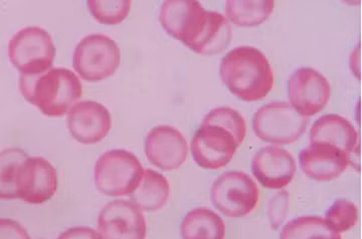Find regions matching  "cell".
<instances>
[{"label": "cell", "mask_w": 362, "mask_h": 239, "mask_svg": "<svg viewBox=\"0 0 362 239\" xmlns=\"http://www.w3.org/2000/svg\"><path fill=\"white\" fill-rule=\"evenodd\" d=\"M275 2L272 0H228L225 2L226 21L239 26H257L270 18Z\"/></svg>", "instance_id": "ffe728a7"}, {"label": "cell", "mask_w": 362, "mask_h": 239, "mask_svg": "<svg viewBox=\"0 0 362 239\" xmlns=\"http://www.w3.org/2000/svg\"><path fill=\"white\" fill-rule=\"evenodd\" d=\"M87 4L93 18L98 23L108 25L122 23L131 8L129 0H89Z\"/></svg>", "instance_id": "cb8c5ba5"}, {"label": "cell", "mask_w": 362, "mask_h": 239, "mask_svg": "<svg viewBox=\"0 0 362 239\" xmlns=\"http://www.w3.org/2000/svg\"><path fill=\"white\" fill-rule=\"evenodd\" d=\"M220 75L230 92L243 101H261L274 87L269 59L259 49L249 45L235 47L223 57Z\"/></svg>", "instance_id": "7a4b0ae2"}, {"label": "cell", "mask_w": 362, "mask_h": 239, "mask_svg": "<svg viewBox=\"0 0 362 239\" xmlns=\"http://www.w3.org/2000/svg\"><path fill=\"white\" fill-rule=\"evenodd\" d=\"M131 202L145 211H157L168 202L169 183L159 172L145 169L138 187L131 193Z\"/></svg>", "instance_id": "ac0fdd59"}, {"label": "cell", "mask_w": 362, "mask_h": 239, "mask_svg": "<svg viewBox=\"0 0 362 239\" xmlns=\"http://www.w3.org/2000/svg\"><path fill=\"white\" fill-rule=\"evenodd\" d=\"M331 86L327 78L311 68L298 69L288 82V98L291 106L303 116L320 113L327 106Z\"/></svg>", "instance_id": "9c48e42d"}, {"label": "cell", "mask_w": 362, "mask_h": 239, "mask_svg": "<svg viewBox=\"0 0 362 239\" xmlns=\"http://www.w3.org/2000/svg\"><path fill=\"white\" fill-rule=\"evenodd\" d=\"M202 125L221 127L232 134L238 146L244 143L247 134L244 117L230 107H218L211 110L202 121Z\"/></svg>", "instance_id": "603a6c76"}, {"label": "cell", "mask_w": 362, "mask_h": 239, "mask_svg": "<svg viewBox=\"0 0 362 239\" xmlns=\"http://www.w3.org/2000/svg\"><path fill=\"white\" fill-rule=\"evenodd\" d=\"M143 172L141 163L133 153L111 150L104 153L95 165V185L107 196L130 195L139 185Z\"/></svg>", "instance_id": "277c9868"}, {"label": "cell", "mask_w": 362, "mask_h": 239, "mask_svg": "<svg viewBox=\"0 0 362 239\" xmlns=\"http://www.w3.org/2000/svg\"><path fill=\"white\" fill-rule=\"evenodd\" d=\"M8 57L21 75L37 76L52 69L56 47L47 30L39 26H28L11 38Z\"/></svg>", "instance_id": "5b68a950"}, {"label": "cell", "mask_w": 362, "mask_h": 239, "mask_svg": "<svg viewBox=\"0 0 362 239\" xmlns=\"http://www.w3.org/2000/svg\"><path fill=\"white\" fill-rule=\"evenodd\" d=\"M288 210V193L283 191L279 192L274 196L273 199L270 202V208H269V214L272 226L277 228L280 226L281 222L284 221L286 214Z\"/></svg>", "instance_id": "484cf974"}, {"label": "cell", "mask_w": 362, "mask_h": 239, "mask_svg": "<svg viewBox=\"0 0 362 239\" xmlns=\"http://www.w3.org/2000/svg\"><path fill=\"white\" fill-rule=\"evenodd\" d=\"M310 141L337 146L349 155L351 165L356 154H359L358 133L349 119L339 115H324L317 119L311 128Z\"/></svg>", "instance_id": "e0dca14e"}, {"label": "cell", "mask_w": 362, "mask_h": 239, "mask_svg": "<svg viewBox=\"0 0 362 239\" xmlns=\"http://www.w3.org/2000/svg\"><path fill=\"white\" fill-rule=\"evenodd\" d=\"M301 170L316 181L337 179L346 170L350 159L346 153L337 146L326 143H311L299 155Z\"/></svg>", "instance_id": "2e32d148"}, {"label": "cell", "mask_w": 362, "mask_h": 239, "mask_svg": "<svg viewBox=\"0 0 362 239\" xmlns=\"http://www.w3.org/2000/svg\"><path fill=\"white\" fill-rule=\"evenodd\" d=\"M226 227L220 215L206 207L188 212L181 222L182 239H223Z\"/></svg>", "instance_id": "d6986e66"}, {"label": "cell", "mask_w": 362, "mask_h": 239, "mask_svg": "<svg viewBox=\"0 0 362 239\" xmlns=\"http://www.w3.org/2000/svg\"><path fill=\"white\" fill-rule=\"evenodd\" d=\"M0 239H32L25 227L8 218H0Z\"/></svg>", "instance_id": "4316f807"}, {"label": "cell", "mask_w": 362, "mask_h": 239, "mask_svg": "<svg viewBox=\"0 0 362 239\" xmlns=\"http://www.w3.org/2000/svg\"><path fill=\"white\" fill-rule=\"evenodd\" d=\"M57 239H103L101 234L90 227H73L59 234Z\"/></svg>", "instance_id": "83f0119b"}, {"label": "cell", "mask_w": 362, "mask_h": 239, "mask_svg": "<svg viewBox=\"0 0 362 239\" xmlns=\"http://www.w3.org/2000/svg\"><path fill=\"white\" fill-rule=\"evenodd\" d=\"M58 189V174L47 160L28 157L16 177L18 198L30 204H42L52 199Z\"/></svg>", "instance_id": "30bf717a"}, {"label": "cell", "mask_w": 362, "mask_h": 239, "mask_svg": "<svg viewBox=\"0 0 362 239\" xmlns=\"http://www.w3.org/2000/svg\"><path fill=\"white\" fill-rule=\"evenodd\" d=\"M211 202L226 217H244L259 202V190L251 176L242 171L221 174L211 185Z\"/></svg>", "instance_id": "ba28073f"}, {"label": "cell", "mask_w": 362, "mask_h": 239, "mask_svg": "<svg viewBox=\"0 0 362 239\" xmlns=\"http://www.w3.org/2000/svg\"><path fill=\"white\" fill-rule=\"evenodd\" d=\"M118 45L103 33L87 35L76 45L74 69L87 82L96 83L110 78L120 66Z\"/></svg>", "instance_id": "8992f818"}, {"label": "cell", "mask_w": 362, "mask_h": 239, "mask_svg": "<svg viewBox=\"0 0 362 239\" xmlns=\"http://www.w3.org/2000/svg\"><path fill=\"white\" fill-rule=\"evenodd\" d=\"M20 90L26 101L47 117L65 116L83 95L78 76L64 68L37 76L21 75Z\"/></svg>", "instance_id": "3957f363"}, {"label": "cell", "mask_w": 362, "mask_h": 239, "mask_svg": "<svg viewBox=\"0 0 362 239\" xmlns=\"http://www.w3.org/2000/svg\"><path fill=\"white\" fill-rule=\"evenodd\" d=\"M159 23L168 35L202 56L220 54L232 40L225 16L206 11L194 0H166L159 11Z\"/></svg>", "instance_id": "6da1fadb"}, {"label": "cell", "mask_w": 362, "mask_h": 239, "mask_svg": "<svg viewBox=\"0 0 362 239\" xmlns=\"http://www.w3.org/2000/svg\"><path fill=\"white\" fill-rule=\"evenodd\" d=\"M309 119L286 102H273L259 107L252 118L257 137L274 145L297 142L306 131Z\"/></svg>", "instance_id": "52a82bcc"}, {"label": "cell", "mask_w": 362, "mask_h": 239, "mask_svg": "<svg viewBox=\"0 0 362 239\" xmlns=\"http://www.w3.org/2000/svg\"><path fill=\"white\" fill-rule=\"evenodd\" d=\"M238 146L232 134L221 127L202 125L192 140V157L204 169L216 170L232 161Z\"/></svg>", "instance_id": "8fae6325"}, {"label": "cell", "mask_w": 362, "mask_h": 239, "mask_svg": "<svg viewBox=\"0 0 362 239\" xmlns=\"http://www.w3.org/2000/svg\"><path fill=\"white\" fill-rule=\"evenodd\" d=\"M280 239H342L327 221L320 216H301L288 222Z\"/></svg>", "instance_id": "44dd1931"}, {"label": "cell", "mask_w": 362, "mask_h": 239, "mask_svg": "<svg viewBox=\"0 0 362 239\" xmlns=\"http://www.w3.org/2000/svg\"><path fill=\"white\" fill-rule=\"evenodd\" d=\"M66 125L71 137L81 144H97L110 132V112L100 103H76L69 111Z\"/></svg>", "instance_id": "5bb4252c"}, {"label": "cell", "mask_w": 362, "mask_h": 239, "mask_svg": "<svg viewBox=\"0 0 362 239\" xmlns=\"http://www.w3.org/2000/svg\"><path fill=\"white\" fill-rule=\"evenodd\" d=\"M144 150L150 163L164 171L180 168L189 151L187 139L171 126L151 129L145 138Z\"/></svg>", "instance_id": "4fadbf2b"}, {"label": "cell", "mask_w": 362, "mask_h": 239, "mask_svg": "<svg viewBox=\"0 0 362 239\" xmlns=\"http://www.w3.org/2000/svg\"><path fill=\"white\" fill-rule=\"evenodd\" d=\"M98 229L103 239H145L146 221L132 202L116 200L105 205L98 217Z\"/></svg>", "instance_id": "7c38bea8"}, {"label": "cell", "mask_w": 362, "mask_h": 239, "mask_svg": "<svg viewBox=\"0 0 362 239\" xmlns=\"http://www.w3.org/2000/svg\"><path fill=\"white\" fill-rule=\"evenodd\" d=\"M325 219L337 233L349 231L358 221V210L354 202L337 199L333 202L325 215Z\"/></svg>", "instance_id": "d4e9b609"}, {"label": "cell", "mask_w": 362, "mask_h": 239, "mask_svg": "<svg viewBox=\"0 0 362 239\" xmlns=\"http://www.w3.org/2000/svg\"><path fill=\"white\" fill-rule=\"evenodd\" d=\"M28 154L18 148H8L0 152V199L18 198L16 177L21 165Z\"/></svg>", "instance_id": "7402d4cb"}, {"label": "cell", "mask_w": 362, "mask_h": 239, "mask_svg": "<svg viewBox=\"0 0 362 239\" xmlns=\"http://www.w3.org/2000/svg\"><path fill=\"white\" fill-rule=\"evenodd\" d=\"M252 171L264 187L282 189L292 182L297 164L287 150L276 146H265L252 157Z\"/></svg>", "instance_id": "9a60e30c"}]
</instances>
